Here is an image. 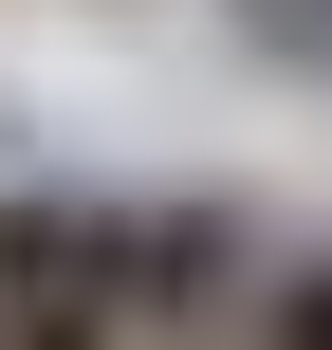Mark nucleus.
Wrapping results in <instances>:
<instances>
[{
  "instance_id": "obj_4",
  "label": "nucleus",
  "mask_w": 332,
  "mask_h": 350,
  "mask_svg": "<svg viewBox=\"0 0 332 350\" xmlns=\"http://www.w3.org/2000/svg\"><path fill=\"white\" fill-rule=\"evenodd\" d=\"M240 18H259L277 55H314V74H332V0H240Z\"/></svg>"
},
{
  "instance_id": "obj_1",
  "label": "nucleus",
  "mask_w": 332,
  "mask_h": 350,
  "mask_svg": "<svg viewBox=\"0 0 332 350\" xmlns=\"http://www.w3.org/2000/svg\"><path fill=\"white\" fill-rule=\"evenodd\" d=\"M0 350H129V203L0 185Z\"/></svg>"
},
{
  "instance_id": "obj_3",
  "label": "nucleus",
  "mask_w": 332,
  "mask_h": 350,
  "mask_svg": "<svg viewBox=\"0 0 332 350\" xmlns=\"http://www.w3.org/2000/svg\"><path fill=\"white\" fill-rule=\"evenodd\" d=\"M240 332H259V350H332V240L259 277V314H240Z\"/></svg>"
},
{
  "instance_id": "obj_2",
  "label": "nucleus",
  "mask_w": 332,
  "mask_h": 350,
  "mask_svg": "<svg viewBox=\"0 0 332 350\" xmlns=\"http://www.w3.org/2000/svg\"><path fill=\"white\" fill-rule=\"evenodd\" d=\"M259 221L240 203H129V350H185L222 314H259Z\"/></svg>"
}]
</instances>
